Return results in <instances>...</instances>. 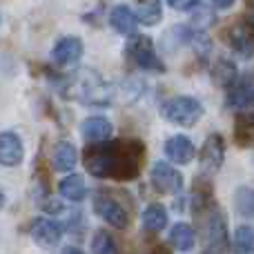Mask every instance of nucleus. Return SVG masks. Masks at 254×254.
Masks as SVG:
<instances>
[{"label":"nucleus","mask_w":254,"mask_h":254,"mask_svg":"<svg viewBox=\"0 0 254 254\" xmlns=\"http://www.w3.org/2000/svg\"><path fill=\"white\" fill-rule=\"evenodd\" d=\"M234 252L237 254H252L254 252V228L241 225L234 232Z\"/></svg>","instance_id":"nucleus-22"},{"label":"nucleus","mask_w":254,"mask_h":254,"mask_svg":"<svg viewBox=\"0 0 254 254\" xmlns=\"http://www.w3.org/2000/svg\"><path fill=\"white\" fill-rule=\"evenodd\" d=\"M94 212H96L105 223L114 225V228H119V230L127 228V223H129L127 210L116 198H112L110 194H98V196L94 198Z\"/></svg>","instance_id":"nucleus-7"},{"label":"nucleus","mask_w":254,"mask_h":254,"mask_svg":"<svg viewBox=\"0 0 254 254\" xmlns=\"http://www.w3.org/2000/svg\"><path fill=\"white\" fill-rule=\"evenodd\" d=\"M165 154L172 163H176V165H188V163H192L194 154H196V147H194V143L188 138V136L176 134V136H172V138H167Z\"/></svg>","instance_id":"nucleus-12"},{"label":"nucleus","mask_w":254,"mask_h":254,"mask_svg":"<svg viewBox=\"0 0 254 254\" xmlns=\"http://www.w3.org/2000/svg\"><path fill=\"white\" fill-rule=\"evenodd\" d=\"M228 250V228L219 210H212L205 223V254H225Z\"/></svg>","instance_id":"nucleus-4"},{"label":"nucleus","mask_w":254,"mask_h":254,"mask_svg":"<svg viewBox=\"0 0 254 254\" xmlns=\"http://www.w3.org/2000/svg\"><path fill=\"white\" fill-rule=\"evenodd\" d=\"M63 254H85V252L78 250V248H65V250H63Z\"/></svg>","instance_id":"nucleus-28"},{"label":"nucleus","mask_w":254,"mask_h":254,"mask_svg":"<svg viewBox=\"0 0 254 254\" xmlns=\"http://www.w3.org/2000/svg\"><path fill=\"white\" fill-rule=\"evenodd\" d=\"M134 13L143 25H158L163 18L161 0H134Z\"/></svg>","instance_id":"nucleus-17"},{"label":"nucleus","mask_w":254,"mask_h":254,"mask_svg":"<svg viewBox=\"0 0 254 254\" xmlns=\"http://www.w3.org/2000/svg\"><path fill=\"white\" fill-rule=\"evenodd\" d=\"M143 145L136 140H107L85 149V170L96 179L131 181L138 176Z\"/></svg>","instance_id":"nucleus-1"},{"label":"nucleus","mask_w":254,"mask_h":254,"mask_svg":"<svg viewBox=\"0 0 254 254\" xmlns=\"http://www.w3.org/2000/svg\"><path fill=\"white\" fill-rule=\"evenodd\" d=\"M92 250H94V254H121L116 241L112 239L110 232H105V230H98V232L94 234Z\"/></svg>","instance_id":"nucleus-23"},{"label":"nucleus","mask_w":254,"mask_h":254,"mask_svg":"<svg viewBox=\"0 0 254 254\" xmlns=\"http://www.w3.org/2000/svg\"><path fill=\"white\" fill-rule=\"evenodd\" d=\"M31 239L38 243L40 248H54L63 239V225L54 219H34L31 223Z\"/></svg>","instance_id":"nucleus-9"},{"label":"nucleus","mask_w":254,"mask_h":254,"mask_svg":"<svg viewBox=\"0 0 254 254\" xmlns=\"http://www.w3.org/2000/svg\"><path fill=\"white\" fill-rule=\"evenodd\" d=\"M161 114L167 123H174L181 127H192L201 121L203 105L194 96H174L161 107Z\"/></svg>","instance_id":"nucleus-2"},{"label":"nucleus","mask_w":254,"mask_h":254,"mask_svg":"<svg viewBox=\"0 0 254 254\" xmlns=\"http://www.w3.org/2000/svg\"><path fill=\"white\" fill-rule=\"evenodd\" d=\"M149 176H152L154 188L163 194H181V190H183V176H181V172H176V167H172L165 161L154 163Z\"/></svg>","instance_id":"nucleus-5"},{"label":"nucleus","mask_w":254,"mask_h":254,"mask_svg":"<svg viewBox=\"0 0 254 254\" xmlns=\"http://www.w3.org/2000/svg\"><path fill=\"white\" fill-rule=\"evenodd\" d=\"M25 158V145L16 131H2L0 136V161L7 167H16Z\"/></svg>","instance_id":"nucleus-11"},{"label":"nucleus","mask_w":254,"mask_h":254,"mask_svg":"<svg viewBox=\"0 0 254 254\" xmlns=\"http://www.w3.org/2000/svg\"><path fill=\"white\" fill-rule=\"evenodd\" d=\"M112 131H114V127H112V123L107 119H103V116H92V119H87L80 125V134H83V138L89 140V143H107Z\"/></svg>","instance_id":"nucleus-13"},{"label":"nucleus","mask_w":254,"mask_h":254,"mask_svg":"<svg viewBox=\"0 0 254 254\" xmlns=\"http://www.w3.org/2000/svg\"><path fill=\"white\" fill-rule=\"evenodd\" d=\"M194 241H196V234H194L192 225L188 223H176L170 230V243L181 252H190L194 250Z\"/></svg>","instance_id":"nucleus-18"},{"label":"nucleus","mask_w":254,"mask_h":254,"mask_svg":"<svg viewBox=\"0 0 254 254\" xmlns=\"http://www.w3.org/2000/svg\"><path fill=\"white\" fill-rule=\"evenodd\" d=\"M110 25L114 27L119 34H125V36H131L136 31V25H138V18L136 13L131 11L127 4H116L110 13Z\"/></svg>","instance_id":"nucleus-14"},{"label":"nucleus","mask_w":254,"mask_h":254,"mask_svg":"<svg viewBox=\"0 0 254 254\" xmlns=\"http://www.w3.org/2000/svg\"><path fill=\"white\" fill-rule=\"evenodd\" d=\"M212 78L221 85V87H232L237 83V67L232 61L228 58H219V61L212 65Z\"/></svg>","instance_id":"nucleus-20"},{"label":"nucleus","mask_w":254,"mask_h":254,"mask_svg":"<svg viewBox=\"0 0 254 254\" xmlns=\"http://www.w3.org/2000/svg\"><path fill=\"white\" fill-rule=\"evenodd\" d=\"M214 2V7H219V9H230L234 4V0H212Z\"/></svg>","instance_id":"nucleus-27"},{"label":"nucleus","mask_w":254,"mask_h":254,"mask_svg":"<svg viewBox=\"0 0 254 254\" xmlns=\"http://www.w3.org/2000/svg\"><path fill=\"white\" fill-rule=\"evenodd\" d=\"M78 163V152L69 140H61L54 147V167L58 172H71Z\"/></svg>","instance_id":"nucleus-16"},{"label":"nucleus","mask_w":254,"mask_h":254,"mask_svg":"<svg viewBox=\"0 0 254 254\" xmlns=\"http://www.w3.org/2000/svg\"><path fill=\"white\" fill-rule=\"evenodd\" d=\"M228 105L234 107V110L254 107V71L237 78V83L228 92Z\"/></svg>","instance_id":"nucleus-8"},{"label":"nucleus","mask_w":254,"mask_h":254,"mask_svg":"<svg viewBox=\"0 0 254 254\" xmlns=\"http://www.w3.org/2000/svg\"><path fill=\"white\" fill-rule=\"evenodd\" d=\"M167 225V210L161 203H152L143 212V228L147 232H161Z\"/></svg>","instance_id":"nucleus-19"},{"label":"nucleus","mask_w":254,"mask_h":254,"mask_svg":"<svg viewBox=\"0 0 254 254\" xmlns=\"http://www.w3.org/2000/svg\"><path fill=\"white\" fill-rule=\"evenodd\" d=\"M58 192H61V196L67 198V201L80 203L87 196V185H85V179L80 174H69L58 183Z\"/></svg>","instance_id":"nucleus-15"},{"label":"nucleus","mask_w":254,"mask_h":254,"mask_svg":"<svg viewBox=\"0 0 254 254\" xmlns=\"http://www.w3.org/2000/svg\"><path fill=\"white\" fill-rule=\"evenodd\" d=\"M230 43L234 45V49H237L241 56H252V54H254L252 40H250V34H248V29L234 27V29L230 31Z\"/></svg>","instance_id":"nucleus-24"},{"label":"nucleus","mask_w":254,"mask_h":254,"mask_svg":"<svg viewBox=\"0 0 254 254\" xmlns=\"http://www.w3.org/2000/svg\"><path fill=\"white\" fill-rule=\"evenodd\" d=\"M125 56L131 65H136L138 69L145 71H165V65L158 58L156 49H154L152 38L147 36H131L129 43L125 47Z\"/></svg>","instance_id":"nucleus-3"},{"label":"nucleus","mask_w":254,"mask_h":254,"mask_svg":"<svg viewBox=\"0 0 254 254\" xmlns=\"http://www.w3.org/2000/svg\"><path fill=\"white\" fill-rule=\"evenodd\" d=\"M234 207L241 216L254 219V190L252 188H239L234 194Z\"/></svg>","instance_id":"nucleus-21"},{"label":"nucleus","mask_w":254,"mask_h":254,"mask_svg":"<svg viewBox=\"0 0 254 254\" xmlns=\"http://www.w3.org/2000/svg\"><path fill=\"white\" fill-rule=\"evenodd\" d=\"M198 2H201V0H167V4H170L172 9H176V11H190V9H194Z\"/></svg>","instance_id":"nucleus-26"},{"label":"nucleus","mask_w":254,"mask_h":254,"mask_svg":"<svg viewBox=\"0 0 254 254\" xmlns=\"http://www.w3.org/2000/svg\"><path fill=\"white\" fill-rule=\"evenodd\" d=\"M248 27H250V31L254 34V16H250V18H248Z\"/></svg>","instance_id":"nucleus-29"},{"label":"nucleus","mask_w":254,"mask_h":254,"mask_svg":"<svg viewBox=\"0 0 254 254\" xmlns=\"http://www.w3.org/2000/svg\"><path fill=\"white\" fill-rule=\"evenodd\" d=\"M246 2H248V4H250V7H254V0H246Z\"/></svg>","instance_id":"nucleus-30"},{"label":"nucleus","mask_w":254,"mask_h":254,"mask_svg":"<svg viewBox=\"0 0 254 254\" xmlns=\"http://www.w3.org/2000/svg\"><path fill=\"white\" fill-rule=\"evenodd\" d=\"M237 140L241 145H254V119L241 116L237 123Z\"/></svg>","instance_id":"nucleus-25"},{"label":"nucleus","mask_w":254,"mask_h":254,"mask_svg":"<svg viewBox=\"0 0 254 254\" xmlns=\"http://www.w3.org/2000/svg\"><path fill=\"white\" fill-rule=\"evenodd\" d=\"M225 158V143L221 134H210L205 138L201 147V156H198V163H201V172L203 174H216L223 165Z\"/></svg>","instance_id":"nucleus-6"},{"label":"nucleus","mask_w":254,"mask_h":254,"mask_svg":"<svg viewBox=\"0 0 254 254\" xmlns=\"http://www.w3.org/2000/svg\"><path fill=\"white\" fill-rule=\"evenodd\" d=\"M54 63L67 67V65H76V63L83 58V40L76 38V36H65L56 43L52 52Z\"/></svg>","instance_id":"nucleus-10"}]
</instances>
